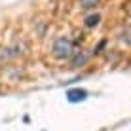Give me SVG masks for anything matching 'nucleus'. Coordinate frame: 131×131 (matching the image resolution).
<instances>
[{"instance_id": "obj_4", "label": "nucleus", "mask_w": 131, "mask_h": 131, "mask_svg": "<svg viewBox=\"0 0 131 131\" xmlns=\"http://www.w3.org/2000/svg\"><path fill=\"white\" fill-rule=\"evenodd\" d=\"M99 21H101V15H99V13H91V15L85 17V27H88V29H91V27H97Z\"/></svg>"}, {"instance_id": "obj_6", "label": "nucleus", "mask_w": 131, "mask_h": 131, "mask_svg": "<svg viewBox=\"0 0 131 131\" xmlns=\"http://www.w3.org/2000/svg\"><path fill=\"white\" fill-rule=\"evenodd\" d=\"M122 42L124 44H127V46H131V27H127V29L124 30V32H122Z\"/></svg>"}, {"instance_id": "obj_3", "label": "nucleus", "mask_w": 131, "mask_h": 131, "mask_svg": "<svg viewBox=\"0 0 131 131\" xmlns=\"http://www.w3.org/2000/svg\"><path fill=\"white\" fill-rule=\"evenodd\" d=\"M67 97H69L70 103H78V101H84V99L88 97V91H85V89H70V91L67 93Z\"/></svg>"}, {"instance_id": "obj_7", "label": "nucleus", "mask_w": 131, "mask_h": 131, "mask_svg": "<svg viewBox=\"0 0 131 131\" xmlns=\"http://www.w3.org/2000/svg\"><path fill=\"white\" fill-rule=\"evenodd\" d=\"M105 44H106V40H101V42H99V46L95 48V51H93V53H101V49L105 48Z\"/></svg>"}, {"instance_id": "obj_2", "label": "nucleus", "mask_w": 131, "mask_h": 131, "mask_svg": "<svg viewBox=\"0 0 131 131\" xmlns=\"http://www.w3.org/2000/svg\"><path fill=\"white\" fill-rule=\"evenodd\" d=\"M89 61V53L84 51V49H80V51H74L70 57V67L72 69H80V67H84L85 63Z\"/></svg>"}, {"instance_id": "obj_5", "label": "nucleus", "mask_w": 131, "mask_h": 131, "mask_svg": "<svg viewBox=\"0 0 131 131\" xmlns=\"http://www.w3.org/2000/svg\"><path fill=\"white\" fill-rule=\"evenodd\" d=\"M101 4V0H80V8L82 10H93Z\"/></svg>"}, {"instance_id": "obj_1", "label": "nucleus", "mask_w": 131, "mask_h": 131, "mask_svg": "<svg viewBox=\"0 0 131 131\" xmlns=\"http://www.w3.org/2000/svg\"><path fill=\"white\" fill-rule=\"evenodd\" d=\"M72 53H74V48H72V42L67 36H61L53 42V48H51V55L55 59H70Z\"/></svg>"}]
</instances>
